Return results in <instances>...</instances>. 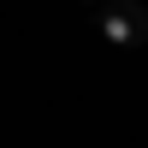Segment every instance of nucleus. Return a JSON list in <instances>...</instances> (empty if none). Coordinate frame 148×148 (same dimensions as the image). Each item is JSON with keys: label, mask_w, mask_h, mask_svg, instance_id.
<instances>
[{"label": "nucleus", "mask_w": 148, "mask_h": 148, "mask_svg": "<svg viewBox=\"0 0 148 148\" xmlns=\"http://www.w3.org/2000/svg\"><path fill=\"white\" fill-rule=\"evenodd\" d=\"M101 24H107V42H119V47H142L148 42V6L142 0H107Z\"/></svg>", "instance_id": "1"}, {"label": "nucleus", "mask_w": 148, "mask_h": 148, "mask_svg": "<svg viewBox=\"0 0 148 148\" xmlns=\"http://www.w3.org/2000/svg\"><path fill=\"white\" fill-rule=\"evenodd\" d=\"M83 6H95V0H83Z\"/></svg>", "instance_id": "2"}]
</instances>
